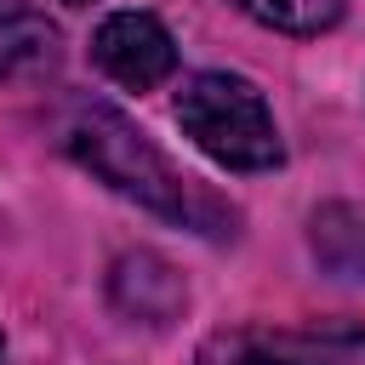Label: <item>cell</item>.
I'll use <instances>...</instances> for the list:
<instances>
[{
	"instance_id": "6da1fadb",
	"label": "cell",
	"mask_w": 365,
	"mask_h": 365,
	"mask_svg": "<svg viewBox=\"0 0 365 365\" xmlns=\"http://www.w3.org/2000/svg\"><path fill=\"white\" fill-rule=\"evenodd\" d=\"M63 148L91 171L103 177L114 194L137 200L143 211L165 217V222H182L194 234H234V205H222L205 182H194L188 171H177L120 108L108 103H74L68 120H63Z\"/></svg>"
},
{
	"instance_id": "7a4b0ae2",
	"label": "cell",
	"mask_w": 365,
	"mask_h": 365,
	"mask_svg": "<svg viewBox=\"0 0 365 365\" xmlns=\"http://www.w3.org/2000/svg\"><path fill=\"white\" fill-rule=\"evenodd\" d=\"M177 125L194 137L200 154H211L228 171H274L285 160L262 91L222 68H205L177 91Z\"/></svg>"
},
{
	"instance_id": "3957f363",
	"label": "cell",
	"mask_w": 365,
	"mask_h": 365,
	"mask_svg": "<svg viewBox=\"0 0 365 365\" xmlns=\"http://www.w3.org/2000/svg\"><path fill=\"white\" fill-rule=\"evenodd\" d=\"M365 331L359 325H314V331H217L205 336L194 365H359Z\"/></svg>"
},
{
	"instance_id": "277c9868",
	"label": "cell",
	"mask_w": 365,
	"mask_h": 365,
	"mask_svg": "<svg viewBox=\"0 0 365 365\" xmlns=\"http://www.w3.org/2000/svg\"><path fill=\"white\" fill-rule=\"evenodd\" d=\"M91 57L125 91H154L177 74V40L154 11H108L91 34Z\"/></svg>"
},
{
	"instance_id": "5b68a950",
	"label": "cell",
	"mask_w": 365,
	"mask_h": 365,
	"mask_svg": "<svg viewBox=\"0 0 365 365\" xmlns=\"http://www.w3.org/2000/svg\"><path fill=\"white\" fill-rule=\"evenodd\" d=\"M63 63V34L46 23L34 6H0V80L6 86H34L51 80Z\"/></svg>"
},
{
	"instance_id": "8992f818",
	"label": "cell",
	"mask_w": 365,
	"mask_h": 365,
	"mask_svg": "<svg viewBox=\"0 0 365 365\" xmlns=\"http://www.w3.org/2000/svg\"><path fill=\"white\" fill-rule=\"evenodd\" d=\"M108 291H114L120 314H131V319H143V325H165V319L182 308V297H188L182 279L171 274V262L154 257V251H131V257H120Z\"/></svg>"
},
{
	"instance_id": "52a82bcc",
	"label": "cell",
	"mask_w": 365,
	"mask_h": 365,
	"mask_svg": "<svg viewBox=\"0 0 365 365\" xmlns=\"http://www.w3.org/2000/svg\"><path fill=\"white\" fill-rule=\"evenodd\" d=\"M314 251L331 274L365 279V217L354 205H325L314 211Z\"/></svg>"
},
{
	"instance_id": "ba28073f",
	"label": "cell",
	"mask_w": 365,
	"mask_h": 365,
	"mask_svg": "<svg viewBox=\"0 0 365 365\" xmlns=\"http://www.w3.org/2000/svg\"><path fill=\"white\" fill-rule=\"evenodd\" d=\"M245 17H257L262 29H279V34H319L342 17L348 0H234Z\"/></svg>"
},
{
	"instance_id": "9c48e42d",
	"label": "cell",
	"mask_w": 365,
	"mask_h": 365,
	"mask_svg": "<svg viewBox=\"0 0 365 365\" xmlns=\"http://www.w3.org/2000/svg\"><path fill=\"white\" fill-rule=\"evenodd\" d=\"M0 365H6V342H0Z\"/></svg>"
},
{
	"instance_id": "30bf717a",
	"label": "cell",
	"mask_w": 365,
	"mask_h": 365,
	"mask_svg": "<svg viewBox=\"0 0 365 365\" xmlns=\"http://www.w3.org/2000/svg\"><path fill=\"white\" fill-rule=\"evenodd\" d=\"M68 6H86V0H68Z\"/></svg>"
}]
</instances>
